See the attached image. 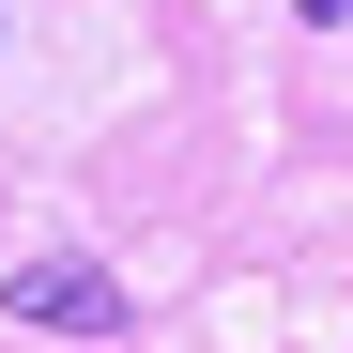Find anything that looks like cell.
<instances>
[{"instance_id": "6da1fadb", "label": "cell", "mask_w": 353, "mask_h": 353, "mask_svg": "<svg viewBox=\"0 0 353 353\" xmlns=\"http://www.w3.org/2000/svg\"><path fill=\"white\" fill-rule=\"evenodd\" d=\"M0 307L46 323V338H123V276L77 261V246H46V261H16V292H0Z\"/></svg>"}, {"instance_id": "7a4b0ae2", "label": "cell", "mask_w": 353, "mask_h": 353, "mask_svg": "<svg viewBox=\"0 0 353 353\" xmlns=\"http://www.w3.org/2000/svg\"><path fill=\"white\" fill-rule=\"evenodd\" d=\"M292 16H307V31H353V0H292Z\"/></svg>"}]
</instances>
